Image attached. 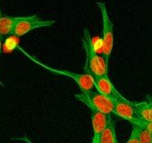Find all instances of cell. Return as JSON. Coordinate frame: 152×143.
I'll list each match as a JSON object with an SVG mask.
<instances>
[{
	"mask_svg": "<svg viewBox=\"0 0 152 143\" xmlns=\"http://www.w3.org/2000/svg\"><path fill=\"white\" fill-rule=\"evenodd\" d=\"M83 46L86 51V72L94 79L108 76V66L105 64L103 57L99 56L93 44L89 31L86 29L85 35L82 38Z\"/></svg>",
	"mask_w": 152,
	"mask_h": 143,
	"instance_id": "obj_1",
	"label": "cell"
},
{
	"mask_svg": "<svg viewBox=\"0 0 152 143\" xmlns=\"http://www.w3.org/2000/svg\"><path fill=\"white\" fill-rule=\"evenodd\" d=\"M75 97L81 102H83L91 111H98L105 115H111L114 113L115 101L103 95L98 90L89 95H75Z\"/></svg>",
	"mask_w": 152,
	"mask_h": 143,
	"instance_id": "obj_2",
	"label": "cell"
},
{
	"mask_svg": "<svg viewBox=\"0 0 152 143\" xmlns=\"http://www.w3.org/2000/svg\"><path fill=\"white\" fill-rule=\"evenodd\" d=\"M19 50H21L23 53H24L28 58H30L33 62H35L36 64H38L39 66H42L44 68H46L47 70L54 72L56 74H60V75H64L66 77L72 78L73 81L77 83V85L79 86V88L82 91V94L85 95H89L91 93H93L94 91H96V86H95V82H94V78H93L91 75H89L88 73H83V74H78V73H74V72H71V71H67V70H59V69H56V68H53L50 66H47L43 64H42L40 62L37 61L36 59H34L32 56L29 55L26 51H25L22 48H19Z\"/></svg>",
	"mask_w": 152,
	"mask_h": 143,
	"instance_id": "obj_3",
	"label": "cell"
},
{
	"mask_svg": "<svg viewBox=\"0 0 152 143\" xmlns=\"http://www.w3.org/2000/svg\"><path fill=\"white\" fill-rule=\"evenodd\" d=\"M97 5L101 9L102 18V57L105 61V64L109 67V60L112 53L113 44H114V33L113 27L114 25L111 21L107 12L106 6L104 3L98 2Z\"/></svg>",
	"mask_w": 152,
	"mask_h": 143,
	"instance_id": "obj_4",
	"label": "cell"
},
{
	"mask_svg": "<svg viewBox=\"0 0 152 143\" xmlns=\"http://www.w3.org/2000/svg\"><path fill=\"white\" fill-rule=\"evenodd\" d=\"M55 22V20H43L37 15L22 17L20 22L16 25L13 31L11 32V35L22 37L31 30L36 29V28L52 26Z\"/></svg>",
	"mask_w": 152,
	"mask_h": 143,
	"instance_id": "obj_5",
	"label": "cell"
},
{
	"mask_svg": "<svg viewBox=\"0 0 152 143\" xmlns=\"http://www.w3.org/2000/svg\"><path fill=\"white\" fill-rule=\"evenodd\" d=\"M96 89L103 95L109 97L115 101H127L128 99L122 95L109 79V76H104L101 78L94 79Z\"/></svg>",
	"mask_w": 152,
	"mask_h": 143,
	"instance_id": "obj_6",
	"label": "cell"
},
{
	"mask_svg": "<svg viewBox=\"0 0 152 143\" xmlns=\"http://www.w3.org/2000/svg\"><path fill=\"white\" fill-rule=\"evenodd\" d=\"M114 114L116 116L130 122L132 124H134L138 121V117L135 112V108H134V102L130 100L127 101H115V107Z\"/></svg>",
	"mask_w": 152,
	"mask_h": 143,
	"instance_id": "obj_7",
	"label": "cell"
},
{
	"mask_svg": "<svg viewBox=\"0 0 152 143\" xmlns=\"http://www.w3.org/2000/svg\"><path fill=\"white\" fill-rule=\"evenodd\" d=\"M109 115H105L103 113L98 111H91V120H92V128L93 136L91 143H100L102 133L106 127Z\"/></svg>",
	"mask_w": 152,
	"mask_h": 143,
	"instance_id": "obj_8",
	"label": "cell"
},
{
	"mask_svg": "<svg viewBox=\"0 0 152 143\" xmlns=\"http://www.w3.org/2000/svg\"><path fill=\"white\" fill-rule=\"evenodd\" d=\"M148 100L144 102L135 103L134 108L137 117L145 122H152V97L148 95Z\"/></svg>",
	"mask_w": 152,
	"mask_h": 143,
	"instance_id": "obj_9",
	"label": "cell"
},
{
	"mask_svg": "<svg viewBox=\"0 0 152 143\" xmlns=\"http://www.w3.org/2000/svg\"><path fill=\"white\" fill-rule=\"evenodd\" d=\"M100 143H119L118 139H116V134H115V124L113 118L109 115L108 117V122L106 124L102 136L101 138Z\"/></svg>",
	"mask_w": 152,
	"mask_h": 143,
	"instance_id": "obj_10",
	"label": "cell"
},
{
	"mask_svg": "<svg viewBox=\"0 0 152 143\" xmlns=\"http://www.w3.org/2000/svg\"><path fill=\"white\" fill-rule=\"evenodd\" d=\"M22 17H9L2 16L0 18V34L3 38L6 35L11 34L16 25L20 22Z\"/></svg>",
	"mask_w": 152,
	"mask_h": 143,
	"instance_id": "obj_11",
	"label": "cell"
},
{
	"mask_svg": "<svg viewBox=\"0 0 152 143\" xmlns=\"http://www.w3.org/2000/svg\"><path fill=\"white\" fill-rule=\"evenodd\" d=\"M126 143H140V127L139 125H132L130 139Z\"/></svg>",
	"mask_w": 152,
	"mask_h": 143,
	"instance_id": "obj_12",
	"label": "cell"
},
{
	"mask_svg": "<svg viewBox=\"0 0 152 143\" xmlns=\"http://www.w3.org/2000/svg\"><path fill=\"white\" fill-rule=\"evenodd\" d=\"M140 127V143H152V135L147 129Z\"/></svg>",
	"mask_w": 152,
	"mask_h": 143,
	"instance_id": "obj_13",
	"label": "cell"
},
{
	"mask_svg": "<svg viewBox=\"0 0 152 143\" xmlns=\"http://www.w3.org/2000/svg\"><path fill=\"white\" fill-rule=\"evenodd\" d=\"M134 125H139V126L147 129L148 132L152 135V122H145V121H142V120L138 119V121L134 124Z\"/></svg>",
	"mask_w": 152,
	"mask_h": 143,
	"instance_id": "obj_14",
	"label": "cell"
},
{
	"mask_svg": "<svg viewBox=\"0 0 152 143\" xmlns=\"http://www.w3.org/2000/svg\"><path fill=\"white\" fill-rule=\"evenodd\" d=\"M17 139V140H22V141H25L26 143H32L30 140H29L26 136H24V138H18V139Z\"/></svg>",
	"mask_w": 152,
	"mask_h": 143,
	"instance_id": "obj_15",
	"label": "cell"
},
{
	"mask_svg": "<svg viewBox=\"0 0 152 143\" xmlns=\"http://www.w3.org/2000/svg\"><path fill=\"white\" fill-rule=\"evenodd\" d=\"M1 48H2V39H0V53H1Z\"/></svg>",
	"mask_w": 152,
	"mask_h": 143,
	"instance_id": "obj_16",
	"label": "cell"
},
{
	"mask_svg": "<svg viewBox=\"0 0 152 143\" xmlns=\"http://www.w3.org/2000/svg\"><path fill=\"white\" fill-rule=\"evenodd\" d=\"M0 85H2V86H4V84H3V83L1 82V81H0Z\"/></svg>",
	"mask_w": 152,
	"mask_h": 143,
	"instance_id": "obj_17",
	"label": "cell"
},
{
	"mask_svg": "<svg viewBox=\"0 0 152 143\" xmlns=\"http://www.w3.org/2000/svg\"><path fill=\"white\" fill-rule=\"evenodd\" d=\"M0 39H2V37H1V34H0Z\"/></svg>",
	"mask_w": 152,
	"mask_h": 143,
	"instance_id": "obj_18",
	"label": "cell"
},
{
	"mask_svg": "<svg viewBox=\"0 0 152 143\" xmlns=\"http://www.w3.org/2000/svg\"><path fill=\"white\" fill-rule=\"evenodd\" d=\"M1 17H2V16H1V11H0V18H1Z\"/></svg>",
	"mask_w": 152,
	"mask_h": 143,
	"instance_id": "obj_19",
	"label": "cell"
}]
</instances>
